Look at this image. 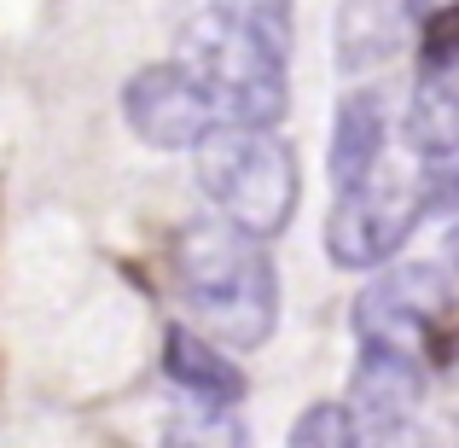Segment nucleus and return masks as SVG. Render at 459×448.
Returning <instances> with one entry per match:
<instances>
[{
    "mask_svg": "<svg viewBox=\"0 0 459 448\" xmlns=\"http://www.w3.org/2000/svg\"><path fill=\"white\" fill-rule=\"evenodd\" d=\"M175 292L192 326L221 349H262L280 326V274L268 239L233 227L227 215L186 222L175 239Z\"/></svg>",
    "mask_w": 459,
    "mask_h": 448,
    "instance_id": "f257e3e1",
    "label": "nucleus"
},
{
    "mask_svg": "<svg viewBox=\"0 0 459 448\" xmlns=\"http://www.w3.org/2000/svg\"><path fill=\"white\" fill-rule=\"evenodd\" d=\"M180 65L204 82L215 100V117L238 128H273L291 105V76H285V47L268 35L245 30V23L221 18L204 6L198 18L180 30Z\"/></svg>",
    "mask_w": 459,
    "mask_h": 448,
    "instance_id": "f03ea898",
    "label": "nucleus"
},
{
    "mask_svg": "<svg viewBox=\"0 0 459 448\" xmlns=\"http://www.w3.org/2000/svg\"><path fill=\"white\" fill-rule=\"evenodd\" d=\"M198 180L210 192L215 215H227L233 227L256 239H280L297 215V152L285 146L273 128H238L215 123L210 140L198 146Z\"/></svg>",
    "mask_w": 459,
    "mask_h": 448,
    "instance_id": "7ed1b4c3",
    "label": "nucleus"
},
{
    "mask_svg": "<svg viewBox=\"0 0 459 448\" xmlns=\"http://www.w3.org/2000/svg\"><path fill=\"white\" fill-rule=\"evenodd\" d=\"M430 215L425 204V175L378 169L360 187L337 192L325 215V257L337 268H384L395 250L413 239V227Z\"/></svg>",
    "mask_w": 459,
    "mask_h": 448,
    "instance_id": "20e7f679",
    "label": "nucleus"
},
{
    "mask_svg": "<svg viewBox=\"0 0 459 448\" xmlns=\"http://www.w3.org/2000/svg\"><path fill=\"white\" fill-rule=\"evenodd\" d=\"M123 117L157 152H198L204 140H210V128L221 123V117H215V100L204 93V82L192 76L180 58H163V65H146V70L128 76Z\"/></svg>",
    "mask_w": 459,
    "mask_h": 448,
    "instance_id": "39448f33",
    "label": "nucleus"
},
{
    "mask_svg": "<svg viewBox=\"0 0 459 448\" xmlns=\"http://www.w3.org/2000/svg\"><path fill=\"white\" fill-rule=\"evenodd\" d=\"M454 285L442 274V262H407L390 268L355 297V332L360 344L402 349V356H425V338L437 326V314L448 309Z\"/></svg>",
    "mask_w": 459,
    "mask_h": 448,
    "instance_id": "423d86ee",
    "label": "nucleus"
},
{
    "mask_svg": "<svg viewBox=\"0 0 459 448\" xmlns=\"http://www.w3.org/2000/svg\"><path fill=\"white\" fill-rule=\"evenodd\" d=\"M419 396H425V367H419V356L360 344L355 384H349V408H355L360 431H372V426H413L419 419Z\"/></svg>",
    "mask_w": 459,
    "mask_h": 448,
    "instance_id": "0eeeda50",
    "label": "nucleus"
},
{
    "mask_svg": "<svg viewBox=\"0 0 459 448\" xmlns=\"http://www.w3.org/2000/svg\"><path fill=\"white\" fill-rule=\"evenodd\" d=\"M384 140H390V111L372 88H355L332 117V146H325V169H332V187L349 192L367 175L384 169Z\"/></svg>",
    "mask_w": 459,
    "mask_h": 448,
    "instance_id": "6e6552de",
    "label": "nucleus"
},
{
    "mask_svg": "<svg viewBox=\"0 0 459 448\" xmlns=\"http://www.w3.org/2000/svg\"><path fill=\"white\" fill-rule=\"evenodd\" d=\"M163 373L175 379L180 396H192V402H221V408L245 402V373H238V361L227 356L215 338L192 332V326H169Z\"/></svg>",
    "mask_w": 459,
    "mask_h": 448,
    "instance_id": "1a4fd4ad",
    "label": "nucleus"
},
{
    "mask_svg": "<svg viewBox=\"0 0 459 448\" xmlns=\"http://www.w3.org/2000/svg\"><path fill=\"white\" fill-rule=\"evenodd\" d=\"M407 146L413 157H442L459 146V58L419 70V88L407 100Z\"/></svg>",
    "mask_w": 459,
    "mask_h": 448,
    "instance_id": "9d476101",
    "label": "nucleus"
},
{
    "mask_svg": "<svg viewBox=\"0 0 459 448\" xmlns=\"http://www.w3.org/2000/svg\"><path fill=\"white\" fill-rule=\"evenodd\" d=\"M163 448H250V431L238 419V408L221 402H180L163 419Z\"/></svg>",
    "mask_w": 459,
    "mask_h": 448,
    "instance_id": "9b49d317",
    "label": "nucleus"
},
{
    "mask_svg": "<svg viewBox=\"0 0 459 448\" xmlns=\"http://www.w3.org/2000/svg\"><path fill=\"white\" fill-rule=\"evenodd\" d=\"M285 448H360V426L349 402H314L297 414Z\"/></svg>",
    "mask_w": 459,
    "mask_h": 448,
    "instance_id": "f8f14e48",
    "label": "nucleus"
},
{
    "mask_svg": "<svg viewBox=\"0 0 459 448\" xmlns=\"http://www.w3.org/2000/svg\"><path fill=\"white\" fill-rule=\"evenodd\" d=\"M210 12H221V18L245 23V30L268 35L273 47L291 53V0H210Z\"/></svg>",
    "mask_w": 459,
    "mask_h": 448,
    "instance_id": "ddd939ff",
    "label": "nucleus"
},
{
    "mask_svg": "<svg viewBox=\"0 0 459 448\" xmlns=\"http://www.w3.org/2000/svg\"><path fill=\"white\" fill-rule=\"evenodd\" d=\"M419 175H425L430 210H459V146L442 152V157H419Z\"/></svg>",
    "mask_w": 459,
    "mask_h": 448,
    "instance_id": "4468645a",
    "label": "nucleus"
},
{
    "mask_svg": "<svg viewBox=\"0 0 459 448\" xmlns=\"http://www.w3.org/2000/svg\"><path fill=\"white\" fill-rule=\"evenodd\" d=\"M402 6H407V18L430 23V18H454V12H459V0H402Z\"/></svg>",
    "mask_w": 459,
    "mask_h": 448,
    "instance_id": "2eb2a0df",
    "label": "nucleus"
},
{
    "mask_svg": "<svg viewBox=\"0 0 459 448\" xmlns=\"http://www.w3.org/2000/svg\"><path fill=\"white\" fill-rule=\"evenodd\" d=\"M442 274H448V285L459 292V227H448V239H442Z\"/></svg>",
    "mask_w": 459,
    "mask_h": 448,
    "instance_id": "dca6fc26",
    "label": "nucleus"
}]
</instances>
